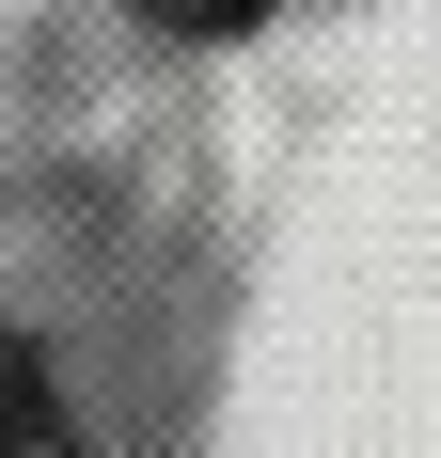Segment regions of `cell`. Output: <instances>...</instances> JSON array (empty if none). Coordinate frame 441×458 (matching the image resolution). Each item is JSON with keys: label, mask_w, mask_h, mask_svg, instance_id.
Wrapping results in <instances>:
<instances>
[{"label": "cell", "mask_w": 441, "mask_h": 458, "mask_svg": "<svg viewBox=\"0 0 441 458\" xmlns=\"http://www.w3.org/2000/svg\"><path fill=\"white\" fill-rule=\"evenodd\" d=\"M142 32H253V16H284V0H127Z\"/></svg>", "instance_id": "2"}, {"label": "cell", "mask_w": 441, "mask_h": 458, "mask_svg": "<svg viewBox=\"0 0 441 458\" xmlns=\"http://www.w3.org/2000/svg\"><path fill=\"white\" fill-rule=\"evenodd\" d=\"M220 348L189 174L95 111H0V458H174Z\"/></svg>", "instance_id": "1"}]
</instances>
